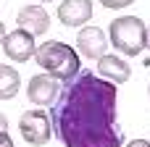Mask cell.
Here are the masks:
<instances>
[{
	"mask_svg": "<svg viewBox=\"0 0 150 147\" xmlns=\"http://www.w3.org/2000/svg\"><path fill=\"white\" fill-rule=\"evenodd\" d=\"M3 50L11 60L16 63H26L34 53H37V45H34V34L26 32V29H16V32H8L3 37Z\"/></svg>",
	"mask_w": 150,
	"mask_h": 147,
	"instance_id": "5",
	"label": "cell"
},
{
	"mask_svg": "<svg viewBox=\"0 0 150 147\" xmlns=\"http://www.w3.org/2000/svg\"><path fill=\"white\" fill-rule=\"evenodd\" d=\"M98 74H100L103 79L113 82V84H124V82H129V76H132V68H129L119 55H103V58L98 60Z\"/></svg>",
	"mask_w": 150,
	"mask_h": 147,
	"instance_id": "10",
	"label": "cell"
},
{
	"mask_svg": "<svg viewBox=\"0 0 150 147\" xmlns=\"http://www.w3.org/2000/svg\"><path fill=\"white\" fill-rule=\"evenodd\" d=\"M58 18L63 26H84L92 18V0H63Z\"/></svg>",
	"mask_w": 150,
	"mask_h": 147,
	"instance_id": "8",
	"label": "cell"
},
{
	"mask_svg": "<svg viewBox=\"0 0 150 147\" xmlns=\"http://www.w3.org/2000/svg\"><path fill=\"white\" fill-rule=\"evenodd\" d=\"M0 147H13V139L8 137V132H0Z\"/></svg>",
	"mask_w": 150,
	"mask_h": 147,
	"instance_id": "13",
	"label": "cell"
},
{
	"mask_svg": "<svg viewBox=\"0 0 150 147\" xmlns=\"http://www.w3.org/2000/svg\"><path fill=\"white\" fill-rule=\"evenodd\" d=\"M76 47H79V53H84V58L100 60L108 47L105 32L98 26H82V32H76Z\"/></svg>",
	"mask_w": 150,
	"mask_h": 147,
	"instance_id": "7",
	"label": "cell"
},
{
	"mask_svg": "<svg viewBox=\"0 0 150 147\" xmlns=\"http://www.w3.org/2000/svg\"><path fill=\"white\" fill-rule=\"evenodd\" d=\"M108 32H111V45L119 53L140 55L145 50V45H148V26L137 16H119V18H113Z\"/></svg>",
	"mask_w": 150,
	"mask_h": 147,
	"instance_id": "3",
	"label": "cell"
},
{
	"mask_svg": "<svg viewBox=\"0 0 150 147\" xmlns=\"http://www.w3.org/2000/svg\"><path fill=\"white\" fill-rule=\"evenodd\" d=\"M0 132H8V118L0 113Z\"/></svg>",
	"mask_w": 150,
	"mask_h": 147,
	"instance_id": "15",
	"label": "cell"
},
{
	"mask_svg": "<svg viewBox=\"0 0 150 147\" xmlns=\"http://www.w3.org/2000/svg\"><path fill=\"white\" fill-rule=\"evenodd\" d=\"M16 24L18 29H26L32 34H42L50 29V16L47 11H42V5H24L16 16Z\"/></svg>",
	"mask_w": 150,
	"mask_h": 147,
	"instance_id": "9",
	"label": "cell"
},
{
	"mask_svg": "<svg viewBox=\"0 0 150 147\" xmlns=\"http://www.w3.org/2000/svg\"><path fill=\"white\" fill-rule=\"evenodd\" d=\"M40 3H47V0H40Z\"/></svg>",
	"mask_w": 150,
	"mask_h": 147,
	"instance_id": "18",
	"label": "cell"
},
{
	"mask_svg": "<svg viewBox=\"0 0 150 147\" xmlns=\"http://www.w3.org/2000/svg\"><path fill=\"white\" fill-rule=\"evenodd\" d=\"M61 87H58V79H53L50 74H37L29 79V87H26V95L34 105H53V100L58 97Z\"/></svg>",
	"mask_w": 150,
	"mask_h": 147,
	"instance_id": "6",
	"label": "cell"
},
{
	"mask_svg": "<svg viewBox=\"0 0 150 147\" xmlns=\"http://www.w3.org/2000/svg\"><path fill=\"white\" fill-rule=\"evenodd\" d=\"M3 37H5V26H3V21H0V42H3Z\"/></svg>",
	"mask_w": 150,
	"mask_h": 147,
	"instance_id": "16",
	"label": "cell"
},
{
	"mask_svg": "<svg viewBox=\"0 0 150 147\" xmlns=\"http://www.w3.org/2000/svg\"><path fill=\"white\" fill-rule=\"evenodd\" d=\"M116 84L82 71L63 82L50 105V124L63 147H121L124 134L116 118Z\"/></svg>",
	"mask_w": 150,
	"mask_h": 147,
	"instance_id": "1",
	"label": "cell"
},
{
	"mask_svg": "<svg viewBox=\"0 0 150 147\" xmlns=\"http://www.w3.org/2000/svg\"><path fill=\"white\" fill-rule=\"evenodd\" d=\"M37 63L42 71H47L53 79H63L69 82L74 74H79V55L74 47L63 45V42H55V39H47L37 47L34 53Z\"/></svg>",
	"mask_w": 150,
	"mask_h": 147,
	"instance_id": "2",
	"label": "cell"
},
{
	"mask_svg": "<svg viewBox=\"0 0 150 147\" xmlns=\"http://www.w3.org/2000/svg\"><path fill=\"white\" fill-rule=\"evenodd\" d=\"M21 79L16 74L13 66H0V100H11L13 95H18Z\"/></svg>",
	"mask_w": 150,
	"mask_h": 147,
	"instance_id": "11",
	"label": "cell"
},
{
	"mask_svg": "<svg viewBox=\"0 0 150 147\" xmlns=\"http://www.w3.org/2000/svg\"><path fill=\"white\" fill-rule=\"evenodd\" d=\"M148 95H150V87H148Z\"/></svg>",
	"mask_w": 150,
	"mask_h": 147,
	"instance_id": "19",
	"label": "cell"
},
{
	"mask_svg": "<svg viewBox=\"0 0 150 147\" xmlns=\"http://www.w3.org/2000/svg\"><path fill=\"white\" fill-rule=\"evenodd\" d=\"M127 147H150V142H148V139H132Z\"/></svg>",
	"mask_w": 150,
	"mask_h": 147,
	"instance_id": "14",
	"label": "cell"
},
{
	"mask_svg": "<svg viewBox=\"0 0 150 147\" xmlns=\"http://www.w3.org/2000/svg\"><path fill=\"white\" fill-rule=\"evenodd\" d=\"M18 129H21L24 142H29V145H34V147L47 145V139H50V134H53L50 113H45L42 108L24 110L21 118H18Z\"/></svg>",
	"mask_w": 150,
	"mask_h": 147,
	"instance_id": "4",
	"label": "cell"
},
{
	"mask_svg": "<svg viewBox=\"0 0 150 147\" xmlns=\"http://www.w3.org/2000/svg\"><path fill=\"white\" fill-rule=\"evenodd\" d=\"M108 11H121V8H127V5H132L134 0H100Z\"/></svg>",
	"mask_w": 150,
	"mask_h": 147,
	"instance_id": "12",
	"label": "cell"
},
{
	"mask_svg": "<svg viewBox=\"0 0 150 147\" xmlns=\"http://www.w3.org/2000/svg\"><path fill=\"white\" fill-rule=\"evenodd\" d=\"M145 47L150 50V26H148V45H145Z\"/></svg>",
	"mask_w": 150,
	"mask_h": 147,
	"instance_id": "17",
	"label": "cell"
}]
</instances>
